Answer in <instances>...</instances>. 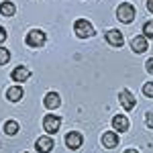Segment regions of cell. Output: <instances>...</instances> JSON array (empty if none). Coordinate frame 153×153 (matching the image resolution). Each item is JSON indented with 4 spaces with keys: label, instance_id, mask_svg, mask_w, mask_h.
Returning <instances> with one entry per match:
<instances>
[{
    "label": "cell",
    "instance_id": "6da1fadb",
    "mask_svg": "<svg viewBox=\"0 0 153 153\" xmlns=\"http://www.w3.org/2000/svg\"><path fill=\"white\" fill-rule=\"evenodd\" d=\"M135 14H137V10H135V6L129 4V2H123V4L117 8V19H118V21H123V23H127V25L133 23Z\"/></svg>",
    "mask_w": 153,
    "mask_h": 153
},
{
    "label": "cell",
    "instance_id": "7a4b0ae2",
    "mask_svg": "<svg viewBox=\"0 0 153 153\" xmlns=\"http://www.w3.org/2000/svg\"><path fill=\"white\" fill-rule=\"evenodd\" d=\"M74 31H76V35L80 37V39H88V37L94 35V27L88 23L86 19H78L74 23Z\"/></svg>",
    "mask_w": 153,
    "mask_h": 153
},
{
    "label": "cell",
    "instance_id": "3957f363",
    "mask_svg": "<svg viewBox=\"0 0 153 153\" xmlns=\"http://www.w3.org/2000/svg\"><path fill=\"white\" fill-rule=\"evenodd\" d=\"M45 39H47V37H45V33H43L41 29H33V31L27 33V45L39 49V47L45 45Z\"/></svg>",
    "mask_w": 153,
    "mask_h": 153
},
{
    "label": "cell",
    "instance_id": "277c9868",
    "mask_svg": "<svg viewBox=\"0 0 153 153\" xmlns=\"http://www.w3.org/2000/svg\"><path fill=\"white\" fill-rule=\"evenodd\" d=\"M61 127V118L57 114H45L43 118V129L47 131V135H55Z\"/></svg>",
    "mask_w": 153,
    "mask_h": 153
},
{
    "label": "cell",
    "instance_id": "5b68a950",
    "mask_svg": "<svg viewBox=\"0 0 153 153\" xmlns=\"http://www.w3.org/2000/svg\"><path fill=\"white\" fill-rule=\"evenodd\" d=\"M82 143H84V137H82V133H78V131H70L65 135V145H68V149H71V151L80 149Z\"/></svg>",
    "mask_w": 153,
    "mask_h": 153
},
{
    "label": "cell",
    "instance_id": "8992f818",
    "mask_svg": "<svg viewBox=\"0 0 153 153\" xmlns=\"http://www.w3.org/2000/svg\"><path fill=\"white\" fill-rule=\"evenodd\" d=\"M55 147V143H53V139H51V135H47V137H39L35 143V149L39 153H51V149Z\"/></svg>",
    "mask_w": 153,
    "mask_h": 153
},
{
    "label": "cell",
    "instance_id": "52a82bcc",
    "mask_svg": "<svg viewBox=\"0 0 153 153\" xmlns=\"http://www.w3.org/2000/svg\"><path fill=\"white\" fill-rule=\"evenodd\" d=\"M118 100H120V104L125 110H133L135 104H137V98L131 94L129 90H120V94H118Z\"/></svg>",
    "mask_w": 153,
    "mask_h": 153
},
{
    "label": "cell",
    "instance_id": "ba28073f",
    "mask_svg": "<svg viewBox=\"0 0 153 153\" xmlns=\"http://www.w3.org/2000/svg\"><path fill=\"white\" fill-rule=\"evenodd\" d=\"M102 145H104L106 149H114L118 145V135L117 131H106L104 135H102Z\"/></svg>",
    "mask_w": 153,
    "mask_h": 153
},
{
    "label": "cell",
    "instance_id": "9c48e42d",
    "mask_svg": "<svg viewBox=\"0 0 153 153\" xmlns=\"http://www.w3.org/2000/svg\"><path fill=\"white\" fill-rule=\"evenodd\" d=\"M131 49H133L135 53H143V51H147V37H145V35L133 37V41H131Z\"/></svg>",
    "mask_w": 153,
    "mask_h": 153
},
{
    "label": "cell",
    "instance_id": "30bf717a",
    "mask_svg": "<svg viewBox=\"0 0 153 153\" xmlns=\"http://www.w3.org/2000/svg\"><path fill=\"white\" fill-rule=\"evenodd\" d=\"M106 41H108V45H112V47H120V45H123V33H120L118 29H110V31L106 33Z\"/></svg>",
    "mask_w": 153,
    "mask_h": 153
},
{
    "label": "cell",
    "instance_id": "8fae6325",
    "mask_svg": "<svg viewBox=\"0 0 153 153\" xmlns=\"http://www.w3.org/2000/svg\"><path fill=\"white\" fill-rule=\"evenodd\" d=\"M43 104L47 106L49 110H55V108L61 104V98H59L57 92H47V94H45V100H43Z\"/></svg>",
    "mask_w": 153,
    "mask_h": 153
},
{
    "label": "cell",
    "instance_id": "7c38bea8",
    "mask_svg": "<svg viewBox=\"0 0 153 153\" xmlns=\"http://www.w3.org/2000/svg\"><path fill=\"white\" fill-rule=\"evenodd\" d=\"M112 129L120 131V133L129 131V118L125 117V114H117V117L112 118Z\"/></svg>",
    "mask_w": 153,
    "mask_h": 153
},
{
    "label": "cell",
    "instance_id": "4fadbf2b",
    "mask_svg": "<svg viewBox=\"0 0 153 153\" xmlns=\"http://www.w3.org/2000/svg\"><path fill=\"white\" fill-rule=\"evenodd\" d=\"M10 76H12V80H14V82H25V80H29L31 71L27 70L25 65H19V68H14V70H12Z\"/></svg>",
    "mask_w": 153,
    "mask_h": 153
},
{
    "label": "cell",
    "instance_id": "5bb4252c",
    "mask_svg": "<svg viewBox=\"0 0 153 153\" xmlns=\"http://www.w3.org/2000/svg\"><path fill=\"white\" fill-rule=\"evenodd\" d=\"M6 98H8L10 102H19V100L23 98V88H21V86H10V88L6 90Z\"/></svg>",
    "mask_w": 153,
    "mask_h": 153
},
{
    "label": "cell",
    "instance_id": "9a60e30c",
    "mask_svg": "<svg viewBox=\"0 0 153 153\" xmlns=\"http://www.w3.org/2000/svg\"><path fill=\"white\" fill-rule=\"evenodd\" d=\"M14 10H16V8H14V4H12V2H8V0L0 4V14H2V16H12V14H14Z\"/></svg>",
    "mask_w": 153,
    "mask_h": 153
},
{
    "label": "cell",
    "instance_id": "2e32d148",
    "mask_svg": "<svg viewBox=\"0 0 153 153\" xmlns=\"http://www.w3.org/2000/svg\"><path fill=\"white\" fill-rule=\"evenodd\" d=\"M4 133H6V135H16V133H19V123H16V120H6V123H4Z\"/></svg>",
    "mask_w": 153,
    "mask_h": 153
},
{
    "label": "cell",
    "instance_id": "e0dca14e",
    "mask_svg": "<svg viewBox=\"0 0 153 153\" xmlns=\"http://www.w3.org/2000/svg\"><path fill=\"white\" fill-rule=\"evenodd\" d=\"M143 35L147 37V39H153V21H147V23L143 25Z\"/></svg>",
    "mask_w": 153,
    "mask_h": 153
},
{
    "label": "cell",
    "instance_id": "ac0fdd59",
    "mask_svg": "<svg viewBox=\"0 0 153 153\" xmlns=\"http://www.w3.org/2000/svg\"><path fill=\"white\" fill-rule=\"evenodd\" d=\"M8 59H10V51L4 49V47H0V65H4Z\"/></svg>",
    "mask_w": 153,
    "mask_h": 153
},
{
    "label": "cell",
    "instance_id": "d6986e66",
    "mask_svg": "<svg viewBox=\"0 0 153 153\" xmlns=\"http://www.w3.org/2000/svg\"><path fill=\"white\" fill-rule=\"evenodd\" d=\"M143 94L147 96V98H153V82H147L143 86Z\"/></svg>",
    "mask_w": 153,
    "mask_h": 153
},
{
    "label": "cell",
    "instance_id": "ffe728a7",
    "mask_svg": "<svg viewBox=\"0 0 153 153\" xmlns=\"http://www.w3.org/2000/svg\"><path fill=\"white\" fill-rule=\"evenodd\" d=\"M145 123H147L149 129H153V112H147V114H145Z\"/></svg>",
    "mask_w": 153,
    "mask_h": 153
},
{
    "label": "cell",
    "instance_id": "44dd1931",
    "mask_svg": "<svg viewBox=\"0 0 153 153\" xmlns=\"http://www.w3.org/2000/svg\"><path fill=\"white\" fill-rule=\"evenodd\" d=\"M4 41H6V29L0 27V43H4Z\"/></svg>",
    "mask_w": 153,
    "mask_h": 153
},
{
    "label": "cell",
    "instance_id": "7402d4cb",
    "mask_svg": "<svg viewBox=\"0 0 153 153\" xmlns=\"http://www.w3.org/2000/svg\"><path fill=\"white\" fill-rule=\"evenodd\" d=\"M145 65H147V71H149V74H153V57L147 59V63H145Z\"/></svg>",
    "mask_w": 153,
    "mask_h": 153
},
{
    "label": "cell",
    "instance_id": "603a6c76",
    "mask_svg": "<svg viewBox=\"0 0 153 153\" xmlns=\"http://www.w3.org/2000/svg\"><path fill=\"white\" fill-rule=\"evenodd\" d=\"M147 8H149V12H153V0H147Z\"/></svg>",
    "mask_w": 153,
    "mask_h": 153
},
{
    "label": "cell",
    "instance_id": "cb8c5ba5",
    "mask_svg": "<svg viewBox=\"0 0 153 153\" xmlns=\"http://www.w3.org/2000/svg\"><path fill=\"white\" fill-rule=\"evenodd\" d=\"M125 153H139V151H137V149H127Z\"/></svg>",
    "mask_w": 153,
    "mask_h": 153
}]
</instances>
